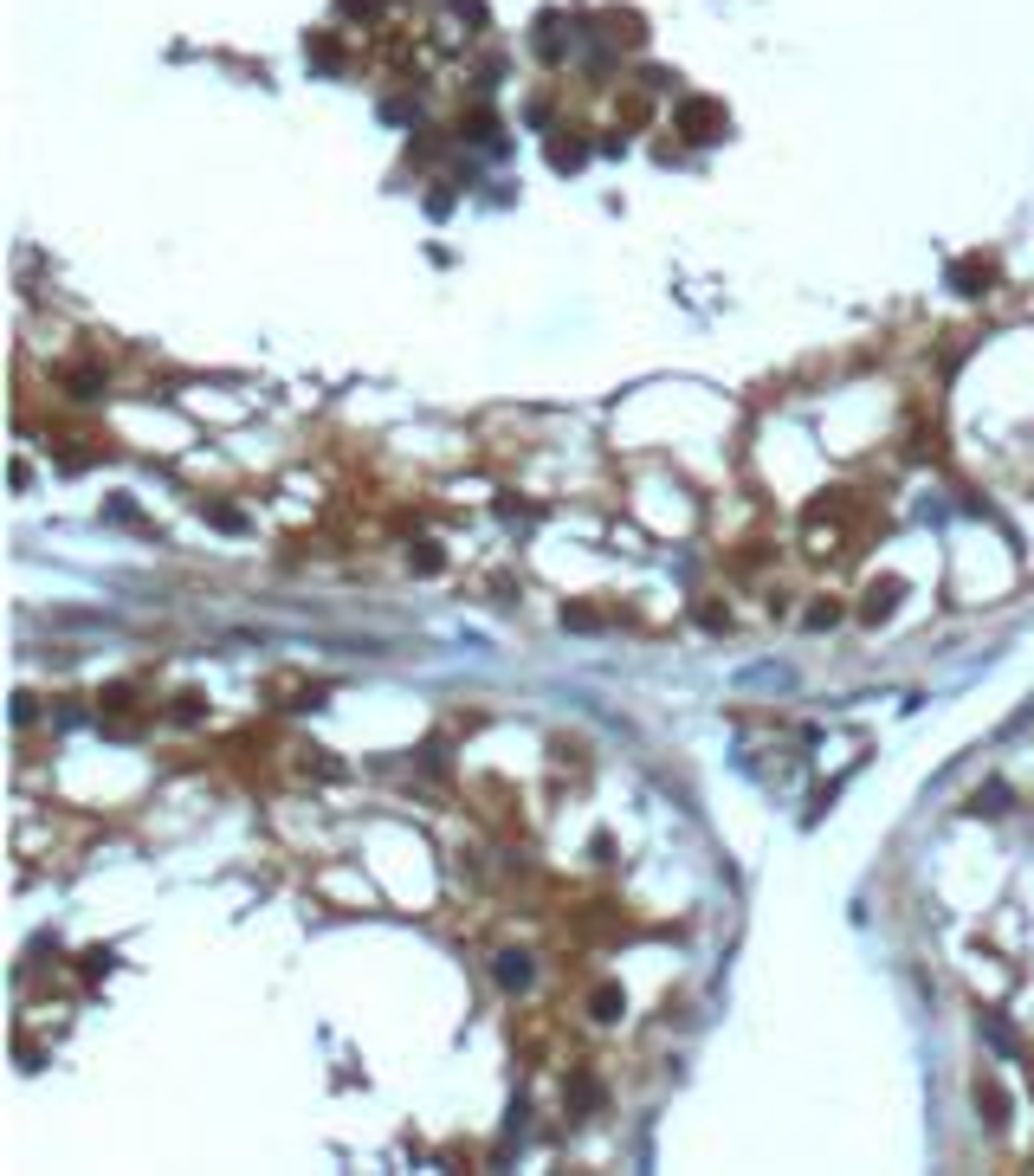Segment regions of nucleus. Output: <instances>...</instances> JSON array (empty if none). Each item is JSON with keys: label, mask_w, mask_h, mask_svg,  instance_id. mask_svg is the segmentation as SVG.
<instances>
[{"label": "nucleus", "mask_w": 1034, "mask_h": 1176, "mask_svg": "<svg viewBox=\"0 0 1034 1176\" xmlns=\"http://www.w3.org/2000/svg\"><path fill=\"white\" fill-rule=\"evenodd\" d=\"M679 130H686L692 143H718V136L731 130V116H724V104H711V98H692V104H679Z\"/></svg>", "instance_id": "obj_1"}, {"label": "nucleus", "mask_w": 1034, "mask_h": 1176, "mask_svg": "<svg viewBox=\"0 0 1034 1176\" xmlns=\"http://www.w3.org/2000/svg\"><path fill=\"white\" fill-rule=\"evenodd\" d=\"M976 1105L989 1112V1125H1008V1099H1002L996 1079H976Z\"/></svg>", "instance_id": "obj_3"}, {"label": "nucleus", "mask_w": 1034, "mask_h": 1176, "mask_svg": "<svg viewBox=\"0 0 1034 1176\" xmlns=\"http://www.w3.org/2000/svg\"><path fill=\"white\" fill-rule=\"evenodd\" d=\"M892 601H899V582L886 576V582L866 588V608H860V615H866V621H880V615H892Z\"/></svg>", "instance_id": "obj_2"}]
</instances>
